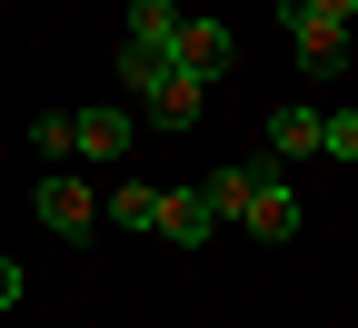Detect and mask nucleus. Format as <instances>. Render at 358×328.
<instances>
[{
	"instance_id": "nucleus-1",
	"label": "nucleus",
	"mask_w": 358,
	"mask_h": 328,
	"mask_svg": "<svg viewBox=\"0 0 358 328\" xmlns=\"http://www.w3.org/2000/svg\"><path fill=\"white\" fill-rule=\"evenodd\" d=\"M199 100H209V80H189L179 60H169V70H150L140 90H129V110H140L150 129H189V120H199Z\"/></svg>"
},
{
	"instance_id": "nucleus-2",
	"label": "nucleus",
	"mask_w": 358,
	"mask_h": 328,
	"mask_svg": "<svg viewBox=\"0 0 358 328\" xmlns=\"http://www.w3.org/2000/svg\"><path fill=\"white\" fill-rule=\"evenodd\" d=\"M30 209H40V229H50V239H90V229H100V199H90L70 169L40 179V199H30Z\"/></svg>"
},
{
	"instance_id": "nucleus-3",
	"label": "nucleus",
	"mask_w": 358,
	"mask_h": 328,
	"mask_svg": "<svg viewBox=\"0 0 358 328\" xmlns=\"http://www.w3.org/2000/svg\"><path fill=\"white\" fill-rule=\"evenodd\" d=\"M159 239H169V249H209V239H219L209 190H159Z\"/></svg>"
},
{
	"instance_id": "nucleus-4",
	"label": "nucleus",
	"mask_w": 358,
	"mask_h": 328,
	"mask_svg": "<svg viewBox=\"0 0 358 328\" xmlns=\"http://www.w3.org/2000/svg\"><path fill=\"white\" fill-rule=\"evenodd\" d=\"M239 229H249V239H299V190H289L279 169H268L259 190H249V209H239Z\"/></svg>"
},
{
	"instance_id": "nucleus-5",
	"label": "nucleus",
	"mask_w": 358,
	"mask_h": 328,
	"mask_svg": "<svg viewBox=\"0 0 358 328\" xmlns=\"http://www.w3.org/2000/svg\"><path fill=\"white\" fill-rule=\"evenodd\" d=\"M289 40H299V70L308 80H338L348 70V30L338 20H289Z\"/></svg>"
},
{
	"instance_id": "nucleus-6",
	"label": "nucleus",
	"mask_w": 358,
	"mask_h": 328,
	"mask_svg": "<svg viewBox=\"0 0 358 328\" xmlns=\"http://www.w3.org/2000/svg\"><path fill=\"white\" fill-rule=\"evenodd\" d=\"M229 50H239V40L219 30V20H179V70H189V80H219Z\"/></svg>"
},
{
	"instance_id": "nucleus-7",
	"label": "nucleus",
	"mask_w": 358,
	"mask_h": 328,
	"mask_svg": "<svg viewBox=\"0 0 358 328\" xmlns=\"http://www.w3.org/2000/svg\"><path fill=\"white\" fill-rule=\"evenodd\" d=\"M308 150H329V120L319 110H268V159H308Z\"/></svg>"
},
{
	"instance_id": "nucleus-8",
	"label": "nucleus",
	"mask_w": 358,
	"mask_h": 328,
	"mask_svg": "<svg viewBox=\"0 0 358 328\" xmlns=\"http://www.w3.org/2000/svg\"><path fill=\"white\" fill-rule=\"evenodd\" d=\"M268 169H279V159H229V169H209L199 190H209V209H219V219H239V209H249V190H259Z\"/></svg>"
},
{
	"instance_id": "nucleus-9",
	"label": "nucleus",
	"mask_w": 358,
	"mask_h": 328,
	"mask_svg": "<svg viewBox=\"0 0 358 328\" xmlns=\"http://www.w3.org/2000/svg\"><path fill=\"white\" fill-rule=\"evenodd\" d=\"M179 20H189L179 0H129V40H140V50H169L179 60Z\"/></svg>"
},
{
	"instance_id": "nucleus-10",
	"label": "nucleus",
	"mask_w": 358,
	"mask_h": 328,
	"mask_svg": "<svg viewBox=\"0 0 358 328\" xmlns=\"http://www.w3.org/2000/svg\"><path fill=\"white\" fill-rule=\"evenodd\" d=\"M120 150H129V100L80 110V159H120Z\"/></svg>"
},
{
	"instance_id": "nucleus-11",
	"label": "nucleus",
	"mask_w": 358,
	"mask_h": 328,
	"mask_svg": "<svg viewBox=\"0 0 358 328\" xmlns=\"http://www.w3.org/2000/svg\"><path fill=\"white\" fill-rule=\"evenodd\" d=\"M30 150L40 159H80V110H40L30 120Z\"/></svg>"
},
{
	"instance_id": "nucleus-12",
	"label": "nucleus",
	"mask_w": 358,
	"mask_h": 328,
	"mask_svg": "<svg viewBox=\"0 0 358 328\" xmlns=\"http://www.w3.org/2000/svg\"><path fill=\"white\" fill-rule=\"evenodd\" d=\"M110 219H120V229H150V239H159V190H150V179L110 190Z\"/></svg>"
},
{
	"instance_id": "nucleus-13",
	"label": "nucleus",
	"mask_w": 358,
	"mask_h": 328,
	"mask_svg": "<svg viewBox=\"0 0 358 328\" xmlns=\"http://www.w3.org/2000/svg\"><path fill=\"white\" fill-rule=\"evenodd\" d=\"M289 20H338V30H348L358 0H279V30H289Z\"/></svg>"
},
{
	"instance_id": "nucleus-14",
	"label": "nucleus",
	"mask_w": 358,
	"mask_h": 328,
	"mask_svg": "<svg viewBox=\"0 0 358 328\" xmlns=\"http://www.w3.org/2000/svg\"><path fill=\"white\" fill-rule=\"evenodd\" d=\"M329 150H338V159H358V110H329Z\"/></svg>"
},
{
	"instance_id": "nucleus-15",
	"label": "nucleus",
	"mask_w": 358,
	"mask_h": 328,
	"mask_svg": "<svg viewBox=\"0 0 358 328\" xmlns=\"http://www.w3.org/2000/svg\"><path fill=\"white\" fill-rule=\"evenodd\" d=\"M20 289H30V278H20V259H0V308H20Z\"/></svg>"
}]
</instances>
